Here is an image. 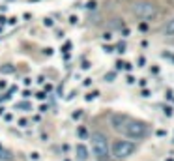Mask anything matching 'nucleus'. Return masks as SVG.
Instances as JSON below:
<instances>
[{"mask_svg":"<svg viewBox=\"0 0 174 161\" xmlns=\"http://www.w3.org/2000/svg\"><path fill=\"white\" fill-rule=\"evenodd\" d=\"M137 152V144L133 141H114L111 144V156L116 161H124Z\"/></svg>","mask_w":174,"mask_h":161,"instance_id":"7ed1b4c3","label":"nucleus"},{"mask_svg":"<svg viewBox=\"0 0 174 161\" xmlns=\"http://www.w3.org/2000/svg\"><path fill=\"white\" fill-rule=\"evenodd\" d=\"M127 114H122V113H114V114H111V118H109V122H111V128L114 129V131H118L120 133V129L124 128V124L127 122Z\"/></svg>","mask_w":174,"mask_h":161,"instance_id":"39448f33","label":"nucleus"},{"mask_svg":"<svg viewBox=\"0 0 174 161\" xmlns=\"http://www.w3.org/2000/svg\"><path fill=\"white\" fill-rule=\"evenodd\" d=\"M90 143H92V152L96 161H112L111 156V143L103 131H92L90 133Z\"/></svg>","mask_w":174,"mask_h":161,"instance_id":"f03ea898","label":"nucleus"},{"mask_svg":"<svg viewBox=\"0 0 174 161\" xmlns=\"http://www.w3.org/2000/svg\"><path fill=\"white\" fill-rule=\"evenodd\" d=\"M7 23H9V24H15V23H17V17H9Z\"/></svg>","mask_w":174,"mask_h":161,"instance_id":"473e14b6","label":"nucleus"},{"mask_svg":"<svg viewBox=\"0 0 174 161\" xmlns=\"http://www.w3.org/2000/svg\"><path fill=\"white\" fill-rule=\"evenodd\" d=\"M96 8H97V2H96V0L86 2V9H96Z\"/></svg>","mask_w":174,"mask_h":161,"instance_id":"dca6fc26","label":"nucleus"},{"mask_svg":"<svg viewBox=\"0 0 174 161\" xmlns=\"http://www.w3.org/2000/svg\"><path fill=\"white\" fill-rule=\"evenodd\" d=\"M82 84H84V86H90V84H92V79H90V77H86V79L82 81Z\"/></svg>","mask_w":174,"mask_h":161,"instance_id":"bb28decb","label":"nucleus"},{"mask_svg":"<svg viewBox=\"0 0 174 161\" xmlns=\"http://www.w3.org/2000/svg\"><path fill=\"white\" fill-rule=\"evenodd\" d=\"M152 73H159V68L157 66H152Z\"/></svg>","mask_w":174,"mask_h":161,"instance_id":"c9c22d12","label":"nucleus"},{"mask_svg":"<svg viewBox=\"0 0 174 161\" xmlns=\"http://www.w3.org/2000/svg\"><path fill=\"white\" fill-rule=\"evenodd\" d=\"M69 23H71V24H77V23H79V17H77V15H71V17H69Z\"/></svg>","mask_w":174,"mask_h":161,"instance_id":"412c9836","label":"nucleus"},{"mask_svg":"<svg viewBox=\"0 0 174 161\" xmlns=\"http://www.w3.org/2000/svg\"><path fill=\"white\" fill-rule=\"evenodd\" d=\"M139 30L141 32H146L148 30V23H139Z\"/></svg>","mask_w":174,"mask_h":161,"instance_id":"6ab92c4d","label":"nucleus"},{"mask_svg":"<svg viewBox=\"0 0 174 161\" xmlns=\"http://www.w3.org/2000/svg\"><path fill=\"white\" fill-rule=\"evenodd\" d=\"M163 113H165L167 116H172V114H174V109H172V107H169V105H163Z\"/></svg>","mask_w":174,"mask_h":161,"instance_id":"4468645a","label":"nucleus"},{"mask_svg":"<svg viewBox=\"0 0 174 161\" xmlns=\"http://www.w3.org/2000/svg\"><path fill=\"white\" fill-rule=\"evenodd\" d=\"M156 135H157V137H165V135H167V131H165V129H157V131H156Z\"/></svg>","mask_w":174,"mask_h":161,"instance_id":"393cba45","label":"nucleus"},{"mask_svg":"<svg viewBox=\"0 0 174 161\" xmlns=\"http://www.w3.org/2000/svg\"><path fill=\"white\" fill-rule=\"evenodd\" d=\"M103 49H105V53H112L114 47H112V45H103Z\"/></svg>","mask_w":174,"mask_h":161,"instance_id":"a878e982","label":"nucleus"},{"mask_svg":"<svg viewBox=\"0 0 174 161\" xmlns=\"http://www.w3.org/2000/svg\"><path fill=\"white\" fill-rule=\"evenodd\" d=\"M131 11H133V15L137 19H141V23H148V21H152L157 15V8L150 0H139V2H135L133 8H131Z\"/></svg>","mask_w":174,"mask_h":161,"instance_id":"20e7f679","label":"nucleus"},{"mask_svg":"<svg viewBox=\"0 0 174 161\" xmlns=\"http://www.w3.org/2000/svg\"><path fill=\"white\" fill-rule=\"evenodd\" d=\"M167 99H169V101H174V96H172L171 90H167Z\"/></svg>","mask_w":174,"mask_h":161,"instance_id":"c756f323","label":"nucleus"},{"mask_svg":"<svg viewBox=\"0 0 174 161\" xmlns=\"http://www.w3.org/2000/svg\"><path fill=\"white\" fill-rule=\"evenodd\" d=\"M30 159L37 161V159H39V152H32V154H30Z\"/></svg>","mask_w":174,"mask_h":161,"instance_id":"b1692460","label":"nucleus"},{"mask_svg":"<svg viewBox=\"0 0 174 161\" xmlns=\"http://www.w3.org/2000/svg\"><path fill=\"white\" fill-rule=\"evenodd\" d=\"M116 53H120V54L126 53V43H124V41H120V43L116 45Z\"/></svg>","mask_w":174,"mask_h":161,"instance_id":"2eb2a0df","label":"nucleus"},{"mask_svg":"<svg viewBox=\"0 0 174 161\" xmlns=\"http://www.w3.org/2000/svg\"><path fill=\"white\" fill-rule=\"evenodd\" d=\"M120 133L131 141H141V139H146L150 137L152 133V128L148 122H142V120H137V118H127V122L124 124V128L120 129Z\"/></svg>","mask_w":174,"mask_h":161,"instance_id":"f257e3e1","label":"nucleus"},{"mask_svg":"<svg viewBox=\"0 0 174 161\" xmlns=\"http://www.w3.org/2000/svg\"><path fill=\"white\" fill-rule=\"evenodd\" d=\"M77 135H79L81 139H86V137H88V131H86V128L79 126V129H77Z\"/></svg>","mask_w":174,"mask_h":161,"instance_id":"9b49d317","label":"nucleus"},{"mask_svg":"<svg viewBox=\"0 0 174 161\" xmlns=\"http://www.w3.org/2000/svg\"><path fill=\"white\" fill-rule=\"evenodd\" d=\"M116 79V71H109V73H105V81L107 83H112Z\"/></svg>","mask_w":174,"mask_h":161,"instance_id":"f8f14e48","label":"nucleus"},{"mask_svg":"<svg viewBox=\"0 0 174 161\" xmlns=\"http://www.w3.org/2000/svg\"><path fill=\"white\" fill-rule=\"evenodd\" d=\"M171 60H172V62H174V54H172V56H171Z\"/></svg>","mask_w":174,"mask_h":161,"instance_id":"58836bf2","label":"nucleus"},{"mask_svg":"<svg viewBox=\"0 0 174 161\" xmlns=\"http://www.w3.org/2000/svg\"><path fill=\"white\" fill-rule=\"evenodd\" d=\"M103 39H112V34H111V32H105V34H103Z\"/></svg>","mask_w":174,"mask_h":161,"instance_id":"7c9ffc66","label":"nucleus"},{"mask_svg":"<svg viewBox=\"0 0 174 161\" xmlns=\"http://www.w3.org/2000/svg\"><path fill=\"white\" fill-rule=\"evenodd\" d=\"M137 64H139V68H144V66H146V56H139Z\"/></svg>","mask_w":174,"mask_h":161,"instance_id":"f3484780","label":"nucleus"},{"mask_svg":"<svg viewBox=\"0 0 174 161\" xmlns=\"http://www.w3.org/2000/svg\"><path fill=\"white\" fill-rule=\"evenodd\" d=\"M135 83V77L133 75H127V84H133Z\"/></svg>","mask_w":174,"mask_h":161,"instance_id":"2f4dec72","label":"nucleus"},{"mask_svg":"<svg viewBox=\"0 0 174 161\" xmlns=\"http://www.w3.org/2000/svg\"><path fill=\"white\" fill-rule=\"evenodd\" d=\"M167 161H174V158H167Z\"/></svg>","mask_w":174,"mask_h":161,"instance_id":"4c0bfd02","label":"nucleus"},{"mask_svg":"<svg viewBox=\"0 0 174 161\" xmlns=\"http://www.w3.org/2000/svg\"><path fill=\"white\" fill-rule=\"evenodd\" d=\"M150 94H152V92H150L148 88H142V96H144V98H150Z\"/></svg>","mask_w":174,"mask_h":161,"instance_id":"c85d7f7f","label":"nucleus"},{"mask_svg":"<svg viewBox=\"0 0 174 161\" xmlns=\"http://www.w3.org/2000/svg\"><path fill=\"white\" fill-rule=\"evenodd\" d=\"M75 154H77L75 158H77L79 161H86V159H88V156H90L88 148H86V146H84L82 143H79V144L75 146Z\"/></svg>","mask_w":174,"mask_h":161,"instance_id":"423d86ee","label":"nucleus"},{"mask_svg":"<svg viewBox=\"0 0 174 161\" xmlns=\"http://www.w3.org/2000/svg\"><path fill=\"white\" fill-rule=\"evenodd\" d=\"M97 96H99V92H97V90H94V92H88V94L84 96V99H86V101H92V99H96Z\"/></svg>","mask_w":174,"mask_h":161,"instance_id":"1a4fd4ad","label":"nucleus"},{"mask_svg":"<svg viewBox=\"0 0 174 161\" xmlns=\"http://www.w3.org/2000/svg\"><path fill=\"white\" fill-rule=\"evenodd\" d=\"M165 32H167L169 36H174V19H171V21L167 23V26H165Z\"/></svg>","mask_w":174,"mask_h":161,"instance_id":"0eeeda50","label":"nucleus"},{"mask_svg":"<svg viewBox=\"0 0 174 161\" xmlns=\"http://www.w3.org/2000/svg\"><path fill=\"white\" fill-rule=\"evenodd\" d=\"M15 71V68L11 66V64H4L2 68H0V73H13Z\"/></svg>","mask_w":174,"mask_h":161,"instance_id":"6e6552de","label":"nucleus"},{"mask_svg":"<svg viewBox=\"0 0 174 161\" xmlns=\"http://www.w3.org/2000/svg\"><path fill=\"white\" fill-rule=\"evenodd\" d=\"M71 116H73V120H79V118L82 116V111H81V109H77V111H75V113H73Z\"/></svg>","mask_w":174,"mask_h":161,"instance_id":"a211bd4d","label":"nucleus"},{"mask_svg":"<svg viewBox=\"0 0 174 161\" xmlns=\"http://www.w3.org/2000/svg\"><path fill=\"white\" fill-rule=\"evenodd\" d=\"M15 107H17V109H24V111H32V105L26 103V101H22V103H15Z\"/></svg>","mask_w":174,"mask_h":161,"instance_id":"9d476101","label":"nucleus"},{"mask_svg":"<svg viewBox=\"0 0 174 161\" xmlns=\"http://www.w3.org/2000/svg\"><path fill=\"white\" fill-rule=\"evenodd\" d=\"M141 47H142V49H144V47H148V41H146V39H142V41H141Z\"/></svg>","mask_w":174,"mask_h":161,"instance_id":"f704fd0d","label":"nucleus"},{"mask_svg":"<svg viewBox=\"0 0 174 161\" xmlns=\"http://www.w3.org/2000/svg\"><path fill=\"white\" fill-rule=\"evenodd\" d=\"M88 68H90V62L84 60V62H82V69H88Z\"/></svg>","mask_w":174,"mask_h":161,"instance_id":"72a5a7b5","label":"nucleus"},{"mask_svg":"<svg viewBox=\"0 0 174 161\" xmlns=\"http://www.w3.org/2000/svg\"><path fill=\"white\" fill-rule=\"evenodd\" d=\"M131 68H133V64H129V62H124V68H122V69H126V71H131Z\"/></svg>","mask_w":174,"mask_h":161,"instance_id":"4be33fe9","label":"nucleus"},{"mask_svg":"<svg viewBox=\"0 0 174 161\" xmlns=\"http://www.w3.org/2000/svg\"><path fill=\"white\" fill-rule=\"evenodd\" d=\"M6 21H7V19H6V17H4V15H0V24H4V23H6Z\"/></svg>","mask_w":174,"mask_h":161,"instance_id":"e433bc0d","label":"nucleus"},{"mask_svg":"<svg viewBox=\"0 0 174 161\" xmlns=\"http://www.w3.org/2000/svg\"><path fill=\"white\" fill-rule=\"evenodd\" d=\"M19 126H21V128H26V126H28V120H26V118H21V120H19Z\"/></svg>","mask_w":174,"mask_h":161,"instance_id":"5701e85b","label":"nucleus"},{"mask_svg":"<svg viewBox=\"0 0 174 161\" xmlns=\"http://www.w3.org/2000/svg\"><path fill=\"white\" fill-rule=\"evenodd\" d=\"M43 26H47V28H52V26H54V21H52L51 17H45V19H43Z\"/></svg>","mask_w":174,"mask_h":161,"instance_id":"ddd939ff","label":"nucleus"},{"mask_svg":"<svg viewBox=\"0 0 174 161\" xmlns=\"http://www.w3.org/2000/svg\"><path fill=\"white\" fill-rule=\"evenodd\" d=\"M139 84H141L142 88H146V84H148V81H146V79H139Z\"/></svg>","mask_w":174,"mask_h":161,"instance_id":"cd10ccee","label":"nucleus"},{"mask_svg":"<svg viewBox=\"0 0 174 161\" xmlns=\"http://www.w3.org/2000/svg\"><path fill=\"white\" fill-rule=\"evenodd\" d=\"M69 49H71V41H66V43H64V47H62V51H64V53H67Z\"/></svg>","mask_w":174,"mask_h":161,"instance_id":"aec40b11","label":"nucleus"}]
</instances>
